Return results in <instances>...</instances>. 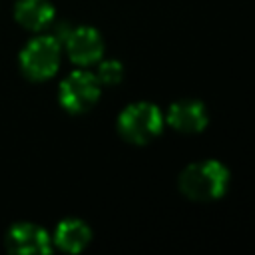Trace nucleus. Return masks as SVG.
I'll return each instance as SVG.
<instances>
[{"label": "nucleus", "mask_w": 255, "mask_h": 255, "mask_svg": "<svg viewBox=\"0 0 255 255\" xmlns=\"http://www.w3.org/2000/svg\"><path fill=\"white\" fill-rule=\"evenodd\" d=\"M179 191L191 201H215L229 187V169L217 159L189 163L179 173Z\"/></svg>", "instance_id": "1"}, {"label": "nucleus", "mask_w": 255, "mask_h": 255, "mask_svg": "<svg viewBox=\"0 0 255 255\" xmlns=\"http://www.w3.org/2000/svg\"><path fill=\"white\" fill-rule=\"evenodd\" d=\"M163 129V116L157 106L149 102H135L122 110L118 116L120 135L135 145L149 143Z\"/></svg>", "instance_id": "2"}, {"label": "nucleus", "mask_w": 255, "mask_h": 255, "mask_svg": "<svg viewBox=\"0 0 255 255\" xmlns=\"http://www.w3.org/2000/svg\"><path fill=\"white\" fill-rule=\"evenodd\" d=\"M62 56L60 40L54 36H38L30 40L20 52V70L26 78L42 82L58 72Z\"/></svg>", "instance_id": "3"}, {"label": "nucleus", "mask_w": 255, "mask_h": 255, "mask_svg": "<svg viewBox=\"0 0 255 255\" xmlns=\"http://www.w3.org/2000/svg\"><path fill=\"white\" fill-rule=\"evenodd\" d=\"M100 82L96 74L86 70H76L64 78L60 84V104L70 114H84L94 108L100 98Z\"/></svg>", "instance_id": "4"}, {"label": "nucleus", "mask_w": 255, "mask_h": 255, "mask_svg": "<svg viewBox=\"0 0 255 255\" xmlns=\"http://www.w3.org/2000/svg\"><path fill=\"white\" fill-rule=\"evenodd\" d=\"M64 46L68 58L80 68L98 64L104 56V38L92 26L72 28L64 38Z\"/></svg>", "instance_id": "5"}, {"label": "nucleus", "mask_w": 255, "mask_h": 255, "mask_svg": "<svg viewBox=\"0 0 255 255\" xmlns=\"http://www.w3.org/2000/svg\"><path fill=\"white\" fill-rule=\"evenodd\" d=\"M165 122L175 131L199 133L205 129L209 116H207V108L199 100H179V102L169 106Z\"/></svg>", "instance_id": "6"}, {"label": "nucleus", "mask_w": 255, "mask_h": 255, "mask_svg": "<svg viewBox=\"0 0 255 255\" xmlns=\"http://www.w3.org/2000/svg\"><path fill=\"white\" fill-rule=\"evenodd\" d=\"M6 247L12 253H50L52 239L34 223H16L6 233Z\"/></svg>", "instance_id": "7"}, {"label": "nucleus", "mask_w": 255, "mask_h": 255, "mask_svg": "<svg viewBox=\"0 0 255 255\" xmlns=\"http://www.w3.org/2000/svg\"><path fill=\"white\" fill-rule=\"evenodd\" d=\"M14 16L26 30L40 32L52 24L54 6L50 0H18L14 6Z\"/></svg>", "instance_id": "8"}, {"label": "nucleus", "mask_w": 255, "mask_h": 255, "mask_svg": "<svg viewBox=\"0 0 255 255\" xmlns=\"http://www.w3.org/2000/svg\"><path fill=\"white\" fill-rule=\"evenodd\" d=\"M92 239V229L82 219H64L54 231V243L68 253H78L86 249Z\"/></svg>", "instance_id": "9"}, {"label": "nucleus", "mask_w": 255, "mask_h": 255, "mask_svg": "<svg viewBox=\"0 0 255 255\" xmlns=\"http://www.w3.org/2000/svg\"><path fill=\"white\" fill-rule=\"evenodd\" d=\"M96 78L100 86H118L124 78V66L118 60H104V62L100 60Z\"/></svg>", "instance_id": "10"}]
</instances>
